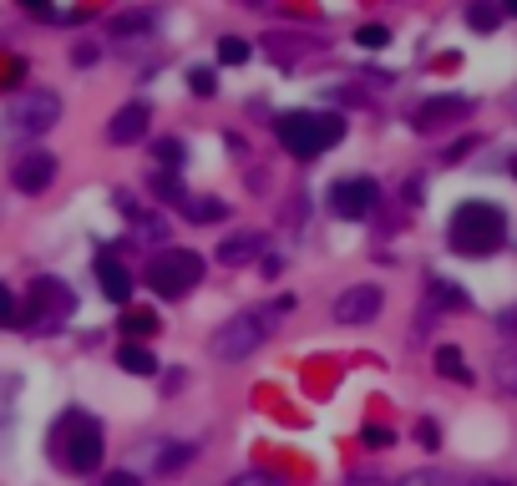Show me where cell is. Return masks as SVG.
<instances>
[{"label":"cell","mask_w":517,"mask_h":486,"mask_svg":"<svg viewBox=\"0 0 517 486\" xmlns=\"http://www.w3.org/2000/svg\"><path fill=\"white\" fill-rule=\"evenodd\" d=\"M249 56H254V46L239 41V36H224V41H218V61H224V66H244Z\"/></svg>","instance_id":"19"},{"label":"cell","mask_w":517,"mask_h":486,"mask_svg":"<svg viewBox=\"0 0 517 486\" xmlns=\"http://www.w3.org/2000/svg\"><path fill=\"white\" fill-rule=\"evenodd\" d=\"M183 218L218 223V218H229V203H218V198H183Z\"/></svg>","instance_id":"15"},{"label":"cell","mask_w":517,"mask_h":486,"mask_svg":"<svg viewBox=\"0 0 517 486\" xmlns=\"http://www.w3.org/2000/svg\"><path fill=\"white\" fill-rule=\"evenodd\" d=\"M274 132L294 157H315V152H325L345 137V117H335V112H325V117L320 112H284L274 122Z\"/></svg>","instance_id":"1"},{"label":"cell","mask_w":517,"mask_h":486,"mask_svg":"<svg viewBox=\"0 0 517 486\" xmlns=\"http://www.w3.org/2000/svg\"><path fill=\"white\" fill-rule=\"evenodd\" d=\"M462 112H467L462 97H436V102H426V107L416 112V127L431 132V127H441V117H462Z\"/></svg>","instance_id":"13"},{"label":"cell","mask_w":517,"mask_h":486,"mask_svg":"<svg viewBox=\"0 0 517 486\" xmlns=\"http://www.w3.org/2000/svg\"><path fill=\"white\" fill-rule=\"evenodd\" d=\"M497 243H502V208H492V203H462L452 213V249L457 254L482 259V254L497 249Z\"/></svg>","instance_id":"3"},{"label":"cell","mask_w":517,"mask_h":486,"mask_svg":"<svg viewBox=\"0 0 517 486\" xmlns=\"http://www.w3.org/2000/svg\"><path fill=\"white\" fill-rule=\"evenodd\" d=\"M153 193L158 198H173V203H183L188 193H183V183H178V173H153Z\"/></svg>","instance_id":"21"},{"label":"cell","mask_w":517,"mask_h":486,"mask_svg":"<svg viewBox=\"0 0 517 486\" xmlns=\"http://www.w3.org/2000/svg\"><path fill=\"white\" fill-rule=\"evenodd\" d=\"M259 249H264V233H234L218 243V264H249L259 259Z\"/></svg>","instance_id":"12"},{"label":"cell","mask_w":517,"mask_h":486,"mask_svg":"<svg viewBox=\"0 0 517 486\" xmlns=\"http://www.w3.org/2000/svg\"><path fill=\"white\" fill-rule=\"evenodd\" d=\"M102 486H137V476H132V471H112Z\"/></svg>","instance_id":"32"},{"label":"cell","mask_w":517,"mask_h":486,"mask_svg":"<svg viewBox=\"0 0 517 486\" xmlns=\"http://www.w3.org/2000/svg\"><path fill=\"white\" fill-rule=\"evenodd\" d=\"M122 335H127V340L158 335V314H153V309H127V314H122Z\"/></svg>","instance_id":"16"},{"label":"cell","mask_w":517,"mask_h":486,"mask_svg":"<svg viewBox=\"0 0 517 486\" xmlns=\"http://www.w3.org/2000/svg\"><path fill=\"white\" fill-rule=\"evenodd\" d=\"M147 112L142 102H132V107H122L112 122H107V142H117V147H132V142H142V132H147Z\"/></svg>","instance_id":"10"},{"label":"cell","mask_w":517,"mask_h":486,"mask_svg":"<svg viewBox=\"0 0 517 486\" xmlns=\"http://www.w3.org/2000/svg\"><path fill=\"white\" fill-rule=\"evenodd\" d=\"M396 486H452L447 476H441V471H411L406 481H396Z\"/></svg>","instance_id":"27"},{"label":"cell","mask_w":517,"mask_h":486,"mask_svg":"<svg viewBox=\"0 0 517 486\" xmlns=\"http://www.w3.org/2000/svg\"><path fill=\"white\" fill-rule=\"evenodd\" d=\"M416 436H421V446H436V441H441V431H436L431 421H421V426H416Z\"/></svg>","instance_id":"31"},{"label":"cell","mask_w":517,"mask_h":486,"mask_svg":"<svg viewBox=\"0 0 517 486\" xmlns=\"http://www.w3.org/2000/svg\"><path fill=\"white\" fill-rule=\"evenodd\" d=\"M497 21H502V16H497L492 6H472V11H467V26H472V31H492Z\"/></svg>","instance_id":"26"},{"label":"cell","mask_w":517,"mask_h":486,"mask_svg":"<svg viewBox=\"0 0 517 486\" xmlns=\"http://www.w3.org/2000/svg\"><path fill=\"white\" fill-rule=\"evenodd\" d=\"M198 279H203V259L188 254V249H163L153 264H147V284H153L163 299H183Z\"/></svg>","instance_id":"4"},{"label":"cell","mask_w":517,"mask_h":486,"mask_svg":"<svg viewBox=\"0 0 517 486\" xmlns=\"http://www.w3.org/2000/svg\"><path fill=\"white\" fill-rule=\"evenodd\" d=\"M11 183H16L21 193H46V188L56 183V157H51V152H26L16 168H11Z\"/></svg>","instance_id":"9"},{"label":"cell","mask_w":517,"mask_h":486,"mask_svg":"<svg viewBox=\"0 0 517 486\" xmlns=\"http://www.w3.org/2000/svg\"><path fill=\"white\" fill-rule=\"evenodd\" d=\"M0 324H16V294L0 284Z\"/></svg>","instance_id":"29"},{"label":"cell","mask_w":517,"mask_h":486,"mask_svg":"<svg viewBox=\"0 0 517 486\" xmlns=\"http://www.w3.org/2000/svg\"><path fill=\"white\" fill-rule=\"evenodd\" d=\"M61 461L71 466V471H97L102 466V426L97 421H87V416H66L61 421Z\"/></svg>","instance_id":"5"},{"label":"cell","mask_w":517,"mask_h":486,"mask_svg":"<svg viewBox=\"0 0 517 486\" xmlns=\"http://www.w3.org/2000/svg\"><path fill=\"white\" fill-rule=\"evenodd\" d=\"M117 365H122L127 375H153V370H158V360L147 355L142 345H122V350H117Z\"/></svg>","instance_id":"17"},{"label":"cell","mask_w":517,"mask_h":486,"mask_svg":"<svg viewBox=\"0 0 517 486\" xmlns=\"http://www.w3.org/2000/svg\"><path fill=\"white\" fill-rule=\"evenodd\" d=\"M71 61H77V66H92V61H97V51H92V46H77V51H71Z\"/></svg>","instance_id":"33"},{"label":"cell","mask_w":517,"mask_h":486,"mask_svg":"<svg viewBox=\"0 0 517 486\" xmlns=\"http://www.w3.org/2000/svg\"><path fill=\"white\" fill-rule=\"evenodd\" d=\"M26 11H31V16H41V21H61V11H56V6H46V0H26Z\"/></svg>","instance_id":"30"},{"label":"cell","mask_w":517,"mask_h":486,"mask_svg":"<svg viewBox=\"0 0 517 486\" xmlns=\"http://www.w3.org/2000/svg\"><path fill=\"white\" fill-rule=\"evenodd\" d=\"M472 486H507V481H472Z\"/></svg>","instance_id":"35"},{"label":"cell","mask_w":517,"mask_h":486,"mask_svg":"<svg viewBox=\"0 0 517 486\" xmlns=\"http://www.w3.org/2000/svg\"><path fill=\"white\" fill-rule=\"evenodd\" d=\"M345 486H391V481H381V476H350Z\"/></svg>","instance_id":"34"},{"label":"cell","mask_w":517,"mask_h":486,"mask_svg":"<svg viewBox=\"0 0 517 486\" xmlns=\"http://www.w3.org/2000/svg\"><path fill=\"white\" fill-rule=\"evenodd\" d=\"M512 173H517V168H512Z\"/></svg>","instance_id":"36"},{"label":"cell","mask_w":517,"mask_h":486,"mask_svg":"<svg viewBox=\"0 0 517 486\" xmlns=\"http://www.w3.org/2000/svg\"><path fill=\"white\" fill-rule=\"evenodd\" d=\"M264 319H269V314H244V319L218 324L213 340H208V355H213V360H244V355H254V350L264 345V335H269Z\"/></svg>","instance_id":"6"},{"label":"cell","mask_w":517,"mask_h":486,"mask_svg":"<svg viewBox=\"0 0 517 486\" xmlns=\"http://www.w3.org/2000/svg\"><path fill=\"white\" fill-rule=\"evenodd\" d=\"M97 284H102V294H107L112 304H127V299H132V274H127L112 254L97 259Z\"/></svg>","instance_id":"11"},{"label":"cell","mask_w":517,"mask_h":486,"mask_svg":"<svg viewBox=\"0 0 517 486\" xmlns=\"http://www.w3.org/2000/svg\"><path fill=\"white\" fill-rule=\"evenodd\" d=\"M224 486H284V476H274V471H244V476H234Z\"/></svg>","instance_id":"24"},{"label":"cell","mask_w":517,"mask_h":486,"mask_svg":"<svg viewBox=\"0 0 517 486\" xmlns=\"http://www.w3.org/2000/svg\"><path fill=\"white\" fill-rule=\"evenodd\" d=\"M158 162H163V173H178L183 168V142H158Z\"/></svg>","instance_id":"25"},{"label":"cell","mask_w":517,"mask_h":486,"mask_svg":"<svg viewBox=\"0 0 517 486\" xmlns=\"http://www.w3.org/2000/svg\"><path fill=\"white\" fill-rule=\"evenodd\" d=\"M183 461H193V446H168V451H158V471H178Z\"/></svg>","instance_id":"23"},{"label":"cell","mask_w":517,"mask_h":486,"mask_svg":"<svg viewBox=\"0 0 517 486\" xmlns=\"http://www.w3.org/2000/svg\"><path fill=\"white\" fill-rule=\"evenodd\" d=\"M188 87H193V97H213V92H218V76H213L208 66H193V71H188Z\"/></svg>","instance_id":"20"},{"label":"cell","mask_w":517,"mask_h":486,"mask_svg":"<svg viewBox=\"0 0 517 486\" xmlns=\"http://www.w3.org/2000/svg\"><path fill=\"white\" fill-rule=\"evenodd\" d=\"M330 203H335L340 218H365V213L381 203V188H376L371 178H345V183H335Z\"/></svg>","instance_id":"8"},{"label":"cell","mask_w":517,"mask_h":486,"mask_svg":"<svg viewBox=\"0 0 517 486\" xmlns=\"http://www.w3.org/2000/svg\"><path fill=\"white\" fill-rule=\"evenodd\" d=\"M61 122V97L46 92V87H31L21 92L11 107H6V122H0V137L6 142H26V137H41Z\"/></svg>","instance_id":"2"},{"label":"cell","mask_w":517,"mask_h":486,"mask_svg":"<svg viewBox=\"0 0 517 486\" xmlns=\"http://www.w3.org/2000/svg\"><path fill=\"white\" fill-rule=\"evenodd\" d=\"M436 370L447 375V380H457V385H472V370H467V360H462L457 345H441L436 350Z\"/></svg>","instance_id":"14"},{"label":"cell","mask_w":517,"mask_h":486,"mask_svg":"<svg viewBox=\"0 0 517 486\" xmlns=\"http://www.w3.org/2000/svg\"><path fill=\"white\" fill-rule=\"evenodd\" d=\"M355 41H360V51H381V46L391 41V31H386V26H360Z\"/></svg>","instance_id":"22"},{"label":"cell","mask_w":517,"mask_h":486,"mask_svg":"<svg viewBox=\"0 0 517 486\" xmlns=\"http://www.w3.org/2000/svg\"><path fill=\"white\" fill-rule=\"evenodd\" d=\"M153 26H158L153 16H117V21H112V36H117V41H132V36H153Z\"/></svg>","instance_id":"18"},{"label":"cell","mask_w":517,"mask_h":486,"mask_svg":"<svg viewBox=\"0 0 517 486\" xmlns=\"http://www.w3.org/2000/svg\"><path fill=\"white\" fill-rule=\"evenodd\" d=\"M381 314V289L376 284H350L335 299V324H371Z\"/></svg>","instance_id":"7"},{"label":"cell","mask_w":517,"mask_h":486,"mask_svg":"<svg viewBox=\"0 0 517 486\" xmlns=\"http://www.w3.org/2000/svg\"><path fill=\"white\" fill-rule=\"evenodd\" d=\"M391 441H396V436H391L386 426H365V446H376V451H386Z\"/></svg>","instance_id":"28"}]
</instances>
